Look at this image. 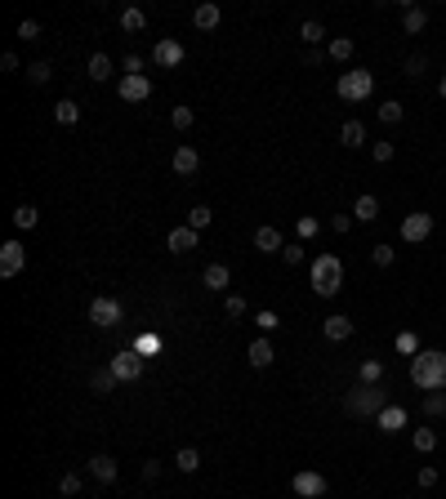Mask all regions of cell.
Wrapping results in <instances>:
<instances>
[{"mask_svg": "<svg viewBox=\"0 0 446 499\" xmlns=\"http://www.w3.org/2000/svg\"><path fill=\"white\" fill-rule=\"evenodd\" d=\"M410 384L420 392H446V353L442 348H420L410 357Z\"/></svg>", "mask_w": 446, "mask_h": 499, "instance_id": "1", "label": "cell"}, {"mask_svg": "<svg viewBox=\"0 0 446 499\" xmlns=\"http://www.w3.org/2000/svg\"><path fill=\"white\" fill-rule=\"evenodd\" d=\"M312 290H317L322 299H335L344 290V263H339V254H317V259H312Z\"/></svg>", "mask_w": 446, "mask_h": 499, "instance_id": "2", "label": "cell"}, {"mask_svg": "<svg viewBox=\"0 0 446 499\" xmlns=\"http://www.w3.org/2000/svg\"><path fill=\"white\" fill-rule=\"evenodd\" d=\"M384 406L388 402H384V388H379V384H357L349 397H344V410H349L353 419H375Z\"/></svg>", "mask_w": 446, "mask_h": 499, "instance_id": "3", "label": "cell"}, {"mask_svg": "<svg viewBox=\"0 0 446 499\" xmlns=\"http://www.w3.org/2000/svg\"><path fill=\"white\" fill-rule=\"evenodd\" d=\"M335 94L344 98V103H366V98L375 94V72L371 68H349L335 80Z\"/></svg>", "mask_w": 446, "mask_h": 499, "instance_id": "4", "label": "cell"}, {"mask_svg": "<svg viewBox=\"0 0 446 499\" xmlns=\"http://www.w3.org/2000/svg\"><path fill=\"white\" fill-rule=\"evenodd\" d=\"M90 321L98 326V330H117L121 321H125V312H121V304L117 299H107V294H98L94 304H90Z\"/></svg>", "mask_w": 446, "mask_h": 499, "instance_id": "5", "label": "cell"}, {"mask_svg": "<svg viewBox=\"0 0 446 499\" xmlns=\"http://www.w3.org/2000/svg\"><path fill=\"white\" fill-rule=\"evenodd\" d=\"M143 365H147V361H143L139 348H125V353H117V357L107 361V370L117 375L121 384H129V379H139V375H143Z\"/></svg>", "mask_w": 446, "mask_h": 499, "instance_id": "6", "label": "cell"}, {"mask_svg": "<svg viewBox=\"0 0 446 499\" xmlns=\"http://www.w3.org/2000/svg\"><path fill=\"white\" fill-rule=\"evenodd\" d=\"M428 237H433V214L415 210V214H406V219H402V241H406V245H420V241H428Z\"/></svg>", "mask_w": 446, "mask_h": 499, "instance_id": "7", "label": "cell"}, {"mask_svg": "<svg viewBox=\"0 0 446 499\" xmlns=\"http://www.w3.org/2000/svg\"><path fill=\"white\" fill-rule=\"evenodd\" d=\"M23 268H27L23 241H5V245H0V277H18Z\"/></svg>", "mask_w": 446, "mask_h": 499, "instance_id": "8", "label": "cell"}, {"mask_svg": "<svg viewBox=\"0 0 446 499\" xmlns=\"http://www.w3.org/2000/svg\"><path fill=\"white\" fill-rule=\"evenodd\" d=\"M290 486H294V495H299V499H322L326 495V477L317 468H304V473H294Z\"/></svg>", "mask_w": 446, "mask_h": 499, "instance_id": "9", "label": "cell"}, {"mask_svg": "<svg viewBox=\"0 0 446 499\" xmlns=\"http://www.w3.org/2000/svg\"><path fill=\"white\" fill-rule=\"evenodd\" d=\"M375 424H379V432H384V437H398V432H402V428L410 424V414H406L402 406H393V402H388L384 410L375 414Z\"/></svg>", "mask_w": 446, "mask_h": 499, "instance_id": "10", "label": "cell"}, {"mask_svg": "<svg viewBox=\"0 0 446 499\" xmlns=\"http://www.w3.org/2000/svg\"><path fill=\"white\" fill-rule=\"evenodd\" d=\"M152 63L161 72H174L179 63H184V45L179 41H156V49H152Z\"/></svg>", "mask_w": 446, "mask_h": 499, "instance_id": "11", "label": "cell"}, {"mask_svg": "<svg viewBox=\"0 0 446 499\" xmlns=\"http://www.w3.org/2000/svg\"><path fill=\"white\" fill-rule=\"evenodd\" d=\"M117 94H121V103H143V98L152 94V80L147 76H121Z\"/></svg>", "mask_w": 446, "mask_h": 499, "instance_id": "12", "label": "cell"}, {"mask_svg": "<svg viewBox=\"0 0 446 499\" xmlns=\"http://www.w3.org/2000/svg\"><path fill=\"white\" fill-rule=\"evenodd\" d=\"M170 165H174V174L179 178H192L196 170H201V156H196V147H174V156H170Z\"/></svg>", "mask_w": 446, "mask_h": 499, "instance_id": "13", "label": "cell"}, {"mask_svg": "<svg viewBox=\"0 0 446 499\" xmlns=\"http://www.w3.org/2000/svg\"><path fill=\"white\" fill-rule=\"evenodd\" d=\"M245 361H250L255 370H268V365L277 361V348H272V339H268V335H259V339L250 343V353H245Z\"/></svg>", "mask_w": 446, "mask_h": 499, "instance_id": "14", "label": "cell"}, {"mask_svg": "<svg viewBox=\"0 0 446 499\" xmlns=\"http://www.w3.org/2000/svg\"><path fill=\"white\" fill-rule=\"evenodd\" d=\"M255 249H263V254H282V249H286V237H282V227L263 223V227L255 232Z\"/></svg>", "mask_w": 446, "mask_h": 499, "instance_id": "15", "label": "cell"}, {"mask_svg": "<svg viewBox=\"0 0 446 499\" xmlns=\"http://www.w3.org/2000/svg\"><path fill=\"white\" fill-rule=\"evenodd\" d=\"M85 468H90V477H94V481H103V486H112V481H117V473H121L112 455H94V459L85 463Z\"/></svg>", "mask_w": 446, "mask_h": 499, "instance_id": "16", "label": "cell"}, {"mask_svg": "<svg viewBox=\"0 0 446 499\" xmlns=\"http://www.w3.org/2000/svg\"><path fill=\"white\" fill-rule=\"evenodd\" d=\"M219 18H223V9L214 5V0H206V5H196V9H192L196 31H214V27H219Z\"/></svg>", "mask_w": 446, "mask_h": 499, "instance_id": "17", "label": "cell"}, {"mask_svg": "<svg viewBox=\"0 0 446 499\" xmlns=\"http://www.w3.org/2000/svg\"><path fill=\"white\" fill-rule=\"evenodd\" d=\"M196 241H201V232H192L188 223L170 232V254H188V249H196Z\"/></svg>", "mask_w": 446, "mask_h": 499, "instance_id": "18", "label": "cell"}, {"mask_svg": "<svg viewBox=\"0 0 446 499\" xmlns=\"http://www.w3.org/2000/svg\"><path fill=\"white\" fill-rule=\"evenodd\" d=\"M353 219H357V223H375V219H379V196L361 192L357 201H353Z\"/></svg>", "mask_w": 446, "mask_h": 499, "instance_id": "19", "label": "cell"}, {"mask_svg": "<svg viewBox=\"0 0 446 499\" xmlns=\"http://www.w3.org/2000/svg\"><path fill=\"white\" fill-rule=\"evenodd\" d=\"M322 330H326V339H330V343L353 339V321H349V317H339V312H335V317H326V326H322Z\"/></svg>", "mask_w": 446, "mask_h": 499, "instance_id": "20", "label": "cell"}, {"mask_svg": "<svg viewBox=\"0 0 446 499\" xmlns=\"http://www.w3.org/2000/svg\"><path fill=\"white\" fill-rule=\"evenodd\" d=\"M206 290H228V281H233V272H228V263H206Z\"/></svg>", "mask_w": 446, "mask_h": 499, "instance_id": "21", "label": "cell"}, {"mask_svg": "<svg viewBox=\"0 0 446 499\" xmlns=\"http://www.w3.org/2000/svg\"><path fill=\"white\" fill-rule=\"evenodd\" d=\"M428 27V9H420V5H410L406 14H402V31L406 36H420V31Z\"/></svg>", "mask_w": 446, "mask_h": 499, "instance_id": "22", "label": "cell"}, {"mask_svg": "<svg viewBox=\"0 0 446 499\" xmlns=\"http://www.w3.org/2000/svg\"><path fill=\"white\" fill-rule=\"evenodd\" d=\"M147 27V14L139 9V5H129V9H121V31H129V36H139V31Z\"/></svg>", "mask_w": 446, "mask_h": 499, "instance_id": "23", "label": "cell"}, {"mask_svg": "<svg viewBox=\"0 0 446 499\" xmlns=\"http://www.w3.org/2000/svg\"><path fill=\"white\" fill-rule=\"evenodd\" d=\"M85 76L94 80V85H103V80L112 76V58H107V54H94V58L85 63Z\"/></svg>", "mask_w": 446, "mask_h": 499, "instance_id": "24", "label": "cell"}, {"mask_svg": "<svg viewBox=\"0 0 446 499\" xmlns=\"http://www.w3.org/2000/svg\"><path fill=\"white\" fill-rule=\"evenodd\" d=\"M410 446H415V455H433L437 451V432L433 428H415L410 432Z\"/></svg>", "mask_w": 446, "mask_h": 499, "instance_id": "25", "label": "cell"}, {"mask_svg": "<svg viewBox=\"0 0 446 499\" xmlns=\"http://www.w3.org/2000/svg\"><path fill=\"white\" fill-rule=\"evenodd\" d=\"M339 143H344V147H361V143H366V125H361V121H344Z\"/></svg>", "mask_w": 446, "mask_h": 499, "instance_id": "26", "label": "cell"}, {"mask_svg": "<svg viewBox=\"0 0 446 499\" xmlns=\"http://www.w3.org/2000/svg\"><path fill=\"white\" fill-rule=\"evenodd\" d=\"M379 379H384V361H379V357L357 365V384H379Z\"/></svg>", "mask_w": 446, "mask_h": 499, "instance_id": "27", "label": "cell"}, {"mask_svg": "<svg viewBox=\"0 0 446 499\" xmlns=\"http://www.w3.org/2000/svg\"><path fill=\"white\" fill-rule=\"evenodd\" d=\"M375 116H379V121H384V125H398L402 116H406V107L398 103V98H384V103L375 107Z\"/></svg>", "mask_w": 446, "mask_h": 499, "instance_id": "28", "label": "cell"}, {"mask_svg": "<svg viewBox=\"0 0 446 499\" xmlns=\"http://www.w3.org/2000/svg\"><path fill=\"white\" fill-rule=\"evenodd\" d=\"M117 384H121V379H117V375H112V370H107V365H103V370H94V375H90V388H94L98 397H107V392H112V388H117Z\"/></svg>", "mask_w": 446, "mask_h": 499, "instance_id": "29", "label": "cell"}, {"mask_svg": "<svg viewBox=\"0 0 446 499\" xmlns=\"http://www.w3.org/2000/svg\"><path fill=\"white\" fill-rule=\"evenodd\" d=\"M353 49H357V45H353V36H335V41L326 45V54L335 58V63H349V58H353Z\"/></svg>", "mask_w": 446, "mask_h": 499, "instance_id": "30", "label": "cell"}, {"mask_svg": "<svg viewBox=\"0 0 446 499\" xmlns=\"http://www.w3.org/2000/svg\"><path fill=\"white\" fill-rule=\"evenodd\" d=\"M54 121L58 125H76L80 121V107L72 103V98H58V103H54Z\"/></svg>", "mask_w": 446, "mask_h": 499, "instance_id": "31", "label": "cell"}, {"mask_svg": "<svg viewBox=\"0 0 446 499\" xmlns=\"http://www.w3.org/2000/svg\"><path fill=\"white\" fill-rule=\"evenodd\" d=\"M36 223H41V210L36 205H18V210H14V227H18V232H31Z\"/></svg>", "mask_w": 446, "mask_h": 499, "instance_id": "32", "label": "cell"}, {"mask_svg": "<svg viewBox=\"0 0 446 499\" xmlns=\"http://www.w3.org/2000/svg\"><path fill=\"white\" fill-rule=\"evenodd\" d=\"M174 468H179V473H196V468H201V455H196V446H184V451L174 455Z\"/></svg>", "mask_w": 446, "mask_h": 499, "instance_id": "33", "label": "cell"}, {"mask_svg": "<svg viewBox=\"0 0 446 499\" xmlns=\"http://www.w3.org/2000/svg\"><path fill=\"white\" fill-rule=\"evenodd\" d=\"M299 36L308 41V49H317V45L326 41V27H322L317 18H308V23H299Z\"/></svg>", "mask_w": 446, "mask_h": 499, "instance_id": "34", "label": "cell"}, {"mask_svg": "<svg viewBox=\"0 0 446 499\" xmlns=\"http://www.w3.org/2000/svg\"><path fill=\"white\" fill-rule=\"evenodd\" d=\"M210 223H214L210 205H192V210H188V227H192V232H206Z\"/></svg>", "mask_w": 446, "mask_h": 499, "instance_id": "35", "label": "cell"}, {"mask_svg": "<svg viewBox=\"0 0 446 499\" xmlns=\"http://www.w3.org/2000/svg\"><path fill=\"white\" fill-rule=\"evenodd\" d=\"M49 76H54V68H49L45 58L41 63H27V80H31V85H49Z\"/></svg>", "mask_w": 446, "mask_h": 499, "instance_id": "36", "label": "cell"}, {"mask_svg": "<svg viewBox=\"0 0 446 499\" xmlns=\"http://www.w3.org/2000/svg\"><path fill=\"white\" fill-rule=\"evenodd\" d=\"M424 414H428V419H442V414H446V392H428L424 397Z\"/></svg>", "mask_w": 446, "mask_h": 499, "instance_id": "37", "label": "cell"}, {"mask_svg": "<svg viewBox=\"0 0 446 499\" xmlns=\"http://www.w3.org/2000/svg\"><path fill=\"white\" fill-rule=\"evenodd\" d=\"M170 125L174 129H192L196 125V112L192 107H170Z\"/></svg>", "mask_w": 446, "mask_h": 499, "instance_id": "38", "label": "cell"}, {"mask_svg": "<svg viewBox=\"0 0 446 499\" xmlns=\"http://www.w3.org/2000/svg\"><path fill=\"white\" fill-rule=\"evenodd\" d=\"M402 72H406V76H410V80H420V76H424V72H428V58H424V54H410V58H406V63H402Z\"/></svg>", "mask_w": 446, "mask_h": 499, "instance_id": "39", "label": "cell"}, {"mask_svg": "<svg viewBox=\"0 0 446 499\" xmlns=\"http://www.w3.org/2000/svg\"><path fill=\"white\" fill-rule=\"evenodd\" d=\"M393 259H398V249H393V245H371V263H375V268H388Z\"/></svg>", "mask_w": 446, "mask_h": 499, "instance_id": "40", "label": "cell"}, {"mask_svg": "<svg viewBox=\"0 0 446 499\" xmlns=\"http://www.w3.org/2000/svg\"><path fill=\"white\" fill-rule=\"evenodd\" d=\"M282 263L299 268V263H304V241H286V249H282Z\"/></svg>", "mask_w": 446, "mask_h": 499, "instance_id": "41", "label": "cell"}, {"mask_svg": "<svg viewBox=\"0 0 446 499\" xmlns=\"http://www.w3.org/2000/svg\"><path fill=\"white\" fill-rule=\"evenodd\" d=\"M14 36H18V41H41V23H36V18H23Z\"/></svg>", "mask_w": 446, "mask_h": 499, "instance_id": "42", "label": "cell"}, {"mask_svg": "<svg viewBox=\"0 0 446 499\" xmlns=\"http://www.w3.org/2000/svg\"><path fill=\"white\" fill-rule=\"evenodd\" d=\"M317 232H322V223H317V219H299V223H294V237H299V241H312Z\"/></svg>", "mask_w": 446, "mask_h": 499, "instance_id": "43", "label": "cell"}, {"mask_svg": "<svg viewBox=\"0 0 446 499\" xmlns=\"http://www.w3.org/2000/svg\"><path fill=\"white\" fill-rule=\"evenodd\" d=\"M371 156H375L379 165H388L393 156H398V147H393V143H371Z\"/></svg>", "mask_w": 446, "mask_h": 499, "instance_id": "44", "label": "cell"}, {"mask_svg": "<svg viewBox=\"0 0 446 499\" xmlns=\"http://www.w3.org/2000/svg\"><path fill=\"white\" fill-rule=\"evenodd\" d=\"M80 481H85L80 473H63V477H58V490H63V495H76V490H80Z\"/></svg>", "mask_w": 446, "mask_h": 499, "instance_id": "45", "label": "cell"}, {"mask_svg": "<svg viewBox=\"0 0 446 499\" xmlns=\"http://www.w3.org/2000/svg\"><path fill=\"white\" fill-rule=\"evenodd\" d=\"M223 312H228V317H245V299L241 294H228L223 299Z\"/></svg>", "mask_w": 446, "mask_h": 499, "instance_id": "46", "label": "cell"}, {"mask_svg": "<svg viewBox=\"0 0 446 499\" xmlns=\"http://www.w3.org/2000/svg\"><path fill=\"white\" fill-rule=\"evenodd\" d=\"M255 326L263 330V335H272V330L282 326V321H277V312H259V317H255Z\"/></svg>", "mask_w": 446, "mask_h": 499, "instance_id": "47", "label": "cell"}, {"mask_svg": "<svg viewBox=\"0 0 446 499\" xmlns=\"http://www.w3.org/2000/svg\"><path fill=\"white\" fill-rule=\"evenodd\" d=\"M437 486V468H433V463H424V468H420V490H433Z\"/></svg>", "mask_w": 446, "mask_h": 499, "instance_id": "48", "label": "cell"}, {"mask_svg": "<svg viewBox=\"0 0 446 499\" xmlns=\"http://www.w3.org/2000/svg\"><path fill=\"white\" fill-rule=\"evenodd\" d=\"M121 72H125V76H143V58H139V54H129V58L121 63Z\"/></svg>", "mask_w": 446, "mask_h": 499, "instance_id": "49", "label": "cell"}, {"mask_svg": "<svg viewBox=\"0 0 446 499\" xmlns=\"http://www.w3.org/2000/svg\"><path fill=\"white\" fill-rule=\"evenodd\" d=\"M398 353H406V357H415V353H420V343H415V335H398Z\"/></svg>", "mask_w": 446, "mask_h": 499, "instance_id": "50", "label": "cell"}, {"mask_svg": "<svg viewBox=\"0 0 446 499\" xmlns=\"http://www.w3.org/2000/svg\"><path fill=\"white\" fill-rule=\"evenodd\" d=\"M330 54H326V49H308V54H304V68H322V63H326Z\"/></svg>", "mask_w": 446, "mask_h": 499, "instance_id": "51", "label": "cell"}, {"mask_svg": "<svg viewBox=\"0 0 446 499\" xmlns=\"http://www.w3.org/2000/svg\"><path fill=\"white\" fill-rule=\"evenodd\" d=\"M357 219H353V214H335V219H330V232H349Z\"/></svg>", "mask_w": 446, "mask_h": 499, "instance_id": "52", "label": "cell"}, {"mask_svg": "<svg viewBox=\"0 0 446 499\" xmlns=\"http://www.w3.org/2000/svg\"><path fill=\"white\" fill-rule=\"evenodd\" d=\"M161 477V459H147L143 463V481H156Z\"/></svg>", "mask_w": 446, "mask_h": 499, "instance_id": "53", "label": "cell"}, {"mask_svg": "<svg viewBox=\"0 0 446 499\" xmlns=\"http://www.w3.org/2000/svg\"><path fill=\"white\" fill-rule=\"evenodd\" d=\"M0 68H5V72H18L23 63H18V54H14V49H9V54H0Z\"/></svg>", "mask_w": 446, "mask_h": 499, "instance_id": "54", "label": "cell"}, {"mask_svg": "<svg viewBox=\"0 0 446 499\" xmlns=\"http://www.w3.org/2000/svg\"><path fill=\"white\" fill-rule=\"evenodd\" d=\"M437 98H446V76H442V80H437Z\"/></svg>", "mask_w": 446, "mask_h": 499, "instance_id": "55", "label": "cell"}]
</instances>
